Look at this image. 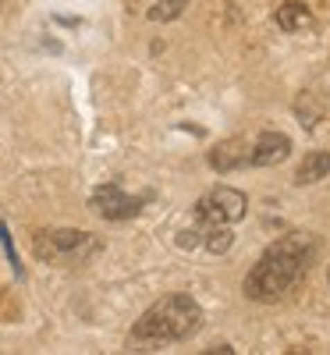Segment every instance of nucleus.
<instances>
[{
    "label": "nucleus",
    "instance_id": "nucleus-1",
    "mask_svg": "<svg viewBox=\"0 0 330 355\" xmlns=\"http://www.w3.org/2000/svg\"><path fill=\"white\" fill-rule=\"evenodd\" d=\"M320 256V242L306 231H291L270 245L245 277V295L252 302H281L302 284Z\"/></svg>",
    "mask_w": 330,
    "mask_h": 355
},
{
    "label": "nucleus",
    "instance_id": "nucleus-2",
    "mask_svg": "<svg viewBox=\"0 0 330 355\" xmlns=\"http://www.w3.org/2000/svg\"><path fill=\"white\" fill-rule=\"evenodd\" d=\"M199 327H202V309L192 295H167L139 316L128 345H135V352H146L157 345L189 341Z\"/></svg>",
    "mask_w": 330,
    "mask_h": 355
},
{
    "label": "nucleus",
    "instance_id": "nucleus-3",
    "mask_svg": "<svg viewBox=\"0 0 330 355\" xmlns=\"http://www.w3.org/2000/svg\"><path fill=\"white\" fill-rule=\"evenodd\" d=\"M103 249V242L89 231L78 227H46L33 234V252L36 259L50 263V266H78L85 259H93Z\"/></svg>",
    "mask_w": 330,
    "mask_h": 355
},
{
    "label": "nucleus",
    "instance_id": "nucleus-4",
    "mask_svg": "<svg viewBox=\"0 0 330 355\" xmlns=\"http://www.w3.org/2000/svg\"><path fill=\"white\" fill-rule=\"evenodd\" d=\"M245 210H249L245 192H238L231 185H217L214 192H206L199 199V206H196L199 220H206V224H238L245 217Z\"/></svg>",
    "mask_w": 330,
    "mask_h": 355
},
{
    "label": "nucleus",
    "instance_id": "nucleus-5",
    "mask_svg": "<svg viewBox=\"0 0 330 355\" xmlns=\"http://www.w3.org/2000/svg\"><path fill=\"white\" fill-rule=\"evenodd\" d=\"M142 202H146V196H128L117 182L100 185L93 192V199H89V206H93L103 220H128V217H135L142 210Z\"/></svg>",
    "mask_w": 330,
    "mask_h": 355
},
{
    "label": "nucleus",
    "instance_id": "nucleus-6",
    "mask_svg": "<svg viewBox=\"0 0 330 355\" xmlns=\"http://www.w3.org/2000/svg\"><path fill=\"white\" fill-rule=\"evenodd\" d=\"M291 157V139L284 132H263L256 146H249V164L252 167H274Z\"/></svg>",
    "mask_w": 330,
    "mask_h": 355
},
{
    "label": "nucleus",
    "instance_id": "nucleus-7",
    "mask_svg": "<svg viewBox=\"0 0 330 355\" xmlns=\"http://www.w3.org/2000/svg\"><path fill=\"white\" fill-rule=\"evenodd\" d=\"M249 164V146L245 139H224L217 142V150L209 153V167L227 174V171H238V167H245Z\"/></svg>",
    "mask_w": 330,
    "mask_h": 355
},
{
    "label": "nucleus",
    "instance_id": "nucleus-8",
    "mask_svg": "<svg viewBox=\"0 0 330 355\" xmlns=\"http://www.w3.org/2000/svg\"><path fill=\"white\" fill-rule=\"evenodd\" d=\"M277 25L284 28V33H306V28H313L316 25V18H313V11H309V4H302V0H284V4L277 8Z\"/></svg>",
    "mask_w": 330,
    "mask_h": 355
},
{
    "label": "nucleus",
    "instance_id": "nucleus-9",
    "mask_svg": "<svg viewBox=\"0 0 330 355\" xmlns=\"http://www.w3.org/2000/svg\"><path fill=\"white\" fill-rule=\"evenodd\" d=\"M323 178H330V150L306 153L302 164H298V171H295V185H316V182H323Z\"/></svg>",
    "mask_w": 330,
    "mask_h": 355
},
{
    "label": "nucleus",
    "instance_id": "nucleus-10",
    "mask_svg": "<svg viewBox=\"0 0 330 355\" xmlns=\"http://www.w3.org/2000/svg\"><path fill=\"white\" fill-rule=\"evenodd\" d=\"M231 231H227V224H206V249L209 252H227L231 249Z\"/></svg>",
    "mask_w": 330,
    "mask_h": 355
},
{
    "label": "nucleus",
    "instance_id": "nucleus-11",
    "mask_svg": "<svg viewBox=\"0 0 330 355\" xmlns=\"http://www.w3.org/2000/svg\"><path fill=\"white\" fill-rule=\"evenodd\" d=\"M189 4V0H160V4L153 8V11H149V18H153V21H171V18H177V15H182V8Z\"/></svg>",
    "mask_w": 330,
    "mask_h": 355
},
{
    "label": "nucleus",
    "instance_id": "nucleus-12",
    "mask_svg": "<svg viewBox=\"0 0 330 355\" xmlns=\"http://www.w3.org/2000/svg\"><path fill=\"white\" fill-rule=\"evenodd\" d=\"M0 245H4V252H8V263H11L15 277L21 281V277H25V266L18 263V252H15V242H11V231H8V224H0Z\"/></svg>",
    "mask_w": 330,
    "mask_h": 355
}]
</instances>
